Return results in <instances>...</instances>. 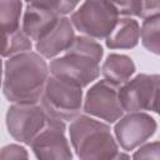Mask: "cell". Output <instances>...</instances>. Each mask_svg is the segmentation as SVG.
<instances>
[{"instance_id":"6da1fadb","label":"cell","mask_w":160,"mask_h":160,"mask_svg":"<svg viewBox=\"0 0 160 160\" xmlns=\"http://www.w3.org/2000/svg\"><path fill=\"white\" fill-rule=\"evenodd\" d=\"M45 60L31 51L10 56L4 66L2 92L15 104L39 102L49 79Z\"/></svg>"},{"instance_id":"7a4b0ae2","label":"cell","mask_w":160,"mask_h":160,"mask_svg":"<svg viewBox=\"0 0 160 160\" xmlns=\"http://www.w3.org/2000/svg\"><path fill=\"white\" fill-rule=\"evenodd\" d=\"M102 54L104 51L99 42L90 38L78 36L64 56L50 62L49 70L51 75L84 88L99 76V62Z\"/></svg>"},{"instance_id":"3957f363","label":"cell","mask_w":160,"mask_h":160,"mask_svg":"<svg viewBox=\"0 0 160 160\" xmlns=\"http://www.w3.org/2000/svg\"><path fill=\"white\" fill-rule=\"evenodd\" d=\"M70 140L80 159H115L118 145L110 128L89 116H76L70 124Z\"/></svg>"},{"instance_id":"277c9868","label":"cell","mask_w":160,"mask_h":160,"mask_svg":"<svg viewBox=\"0 0 160 160\" xmlns=\"http://www.w3.org/2000/svg\"><path fill=\"white\" fill-rule=\"evenodd\" d=\"M81 100V86L54 75L48 79L40 99L45 111L60 120H74L80 112Z\"/></svg>"},{"instance_id":"5b68a950","label":"cell","mask_w":160,"mask_h":160,"mask_svg":"<svg viewBox=\"0 0 160 160\" xmlns=\"http://www.w3.org/2000/svg\"><path fill=\"white\" fill-rule=\"evenodd\" d=\"M119 14L108 0H85L71 15L72 25L89 38L106 39L118 22Z\"/></svg>"},{"instance_id":"8992f818","label":"cell","mask_w":160,"mask_h":160,"mask_svg":"<svg viewBox=\"0 0 160 160\" xmlns=\"http://www.w3.org/2000/svg\"><path fill=\"white\" fill-rule=\"evenodd\" d=\"M48 118L49 114L38 102L11 105L6 112L8 131L15 140L30 145L45 126Z\"/></svg>"},{"instance_id":"52a82bcc","label":"cell","mask_w":160,"mask_h":160,"mask_svg":"<svg viewBox=\"0 0 160 160\" xmlns=\"http://www.w3.org/2000/svg\"><path fill=\"white\" fill-rule=\"evenodd\" d=\"M84 111L108 122L119 120L125 111L119 98V85L106 79L98 81L86 92Z\"/></svg>"},{"instance_id":"ba28073f","label":"cell","mask_w":160,"mask_h":160,"mask_svg":"<svg viewBox=\"0 0 160 160\" xmlns=\"http://www.w3.org/2000/svg\"><path fill=\"white\" fill-rule=\"evenodd\" d=\"M38 159H71L72 154L65 136L64 120L49 115L45 126L30 144Z\"/></svg>"},{"instance_id":"9c48e42d","label":"cell","mask_w":160,"mask_h":160,"mask_svg":"<svg viewBox=\"0 0 160 160\" xmlns=\"http://www.w3.org/2000/svg\"><path fill=\"white\" fill-rule=\"evenodd\" d=\"M159 88L160 75L139 74L132 80L124 82L119 88V98L124 110L129 112L151 110Z\"/></svg>"},{"instance_id":"30bf717a","label":"cell","mask_w":160,"mask_h":160,"mask_svg":"<svg viewBox=\"0 0 160 160\" xmlns=\"http://www.w3.org/2000/svg\"><path fill=\"white\" fill-rule=\"evenodd\" d=\"M156 130V121L148 114L134 111L115 125V136L124 150H132L146 141Z\"/></svg>"},{"instance_id":"8fae6325","label":"cell","mask_w":160,"mask_h":160,"mask_svg":"<svg viewBox=\"0 0 160 160\" xmlns=\"http://www.w3.org/2000/svg\"><path fill=\"white\" fill-rule=\"evenodd\" d=\"M75 39L72 22L70 19L61 16L56 24L36 41V50L45 58H54L66 51Z\"/></svg>"},{"instance_id":"7c38bea8","label":"cell","mask_w":160,"mask_h":160,"mask_svg":"<svg viewBox=\"0 0 160 160\" xmlns=\"http://www.w3.org/2000/svg\"><path fill=\"white\" fill-rule=\"evenodd\" d=\"M60 18L61 16L52 10L28 4L22 18V30L31 40L38 41L56 24Z\"/></svg>"},{"instance_id":"4fadbf2b","label":"cell","mask_w":160,"mask_h":160,"mask_svg":"<svg viewBox=\"0 0 160 160\" xmlns=\"http://www.w3.org/2000/svg\"><path fill=\"white\" fill-rule=\"evenodd\" d=\"M140 26L134 19L118 20L114 30L106 38V46L110 49H131L138 45Z\"/></svg>"},{"instance_id":"5bb4252c","label":"cell","mask_w":160,"mask_h":160,"mask_svg":"<svg viewBox=\"0 0 160 160\" xmlns=\"http://www.w3.org/2000/svg\"><path fill=\"white\" fill-rule=\"evenodd\" d=\"M101 70L106 80L120 85L126 82L129 78L135 72V65L132 60L126 55L110 54L106 58Z\"/></svg>"},{"instance_id":"9a60e30c","label":"cell","mask_w":160,"mask_h":160,"mask_svg":"<svg viewBox=\"0 0 160 160\" xmlns=\"http://www.w3.org/2000/svg\"><path fill=\"white\" fill-rule=\"evenodd\" d=\"M31 40L30 38L24 32V30L18 29L12 32H4L2 34V50L1 55L4 58L6 56H14L21 52H26L31 50Z\"/></svg>"},{"instance_id":"2e32d148","label":"cell","mask_w":160,"mask_h":160,"mask_svg":"<svg viewBox=\"0 0 160 160\" xmlns=\"http://www.w3.org/2000/svg\"><path fill=\"white\" fill-rule=\"evenodd\" d=\"M21 0H1L0 2V22L1 32H12L19 29Z\"/></svg>"},{"instance_id":"e0dca14e","label":"cell","mask_w":160,"mask_h":160,"mask_svg":"<svg viewBox=\"0 0 160 160\" xmlns=\"http://www.w3.org/2000/svg\"><path fill=\"white\" fill-rule=\"evenodd\" d=\"M140 35L144 48L150 52L160 55V15L145 19Z\"/></svg>"},{"instance_id":"ac0fdd59","label":"cell","mask_w":160,"mask_h":160,"mask_svg":"<svg viewBox=\"0 0 160 160\" xmlns=\"http://www.w3.org/2000/svg\"><path fill=\"white\" fill-rule=\"evenodd\" d=\"M25 1L28 4L39 5L49 10H52L60 16L71 12L80 2V0H25Z\"/></svg>"},{"instance_id":"d6986e66","label":"cell","mask_w":160,"mask_h":160,"mask_svg":"<svg viewBox=\"0 0 160 160\" xmlns=\"http://www.w3.org/2000/svg\"><path fill=\"white\" fill-rule=\"evenodd\" d=\"M119 15L125 16H140L141 14V0H108Z\"/></svg>"},{"instance_id":"ffe728a7","label":"cell","mask_w":160,"mask_h":160,"mask_svg":"<svg viewBox=\"0 0 160 160\" xmlns=\"http://www.w3.org/2000/svg\"><path fill=\"white\" fill-rule=\"evenodd\" d=\"M134 159H160V141L146 144L140 148L134 155Z\"/></svg>"},{"instance_id":"44dd1931","label":"cell","mask_w":160,"mask_h":160,"mask_svg":"<svg viewBox=\"0 0 160 160\" xmlns=\"http://www.w3.org/2000/svg\"><path fill=\"white\" fill-rule=\"evenodd\" d=\"M0 158L1 159H26L28 152L22 146L11 144V145H6L2 148Z\"/></svg>"},{"instance_id":"7402d4cb","label":"cell","mask_w":160,"mask_h":160,"mask_svg":"<svg viewBox=\"0 0 160 160\" xmlns=\"http://www.w3.org/2000/svg\"><path fill=\"white\" fill-rule=\"evenodd\" d=\"M141 14L139 18L148 19L160 15V0H141Z\"/></svg>"},{"instance_id":"603a6c76","label":"cell","mask_w":160,"mask_h":160,"mask_svg":"<svg viewBox=\"0 0 160 160\" xmlns=\"http://www.w3.org/2000/svg\"><path fill=\"white\" fill-rule=\"evenodd\" d=\"M151 110L160 115V88H159L158 91H156V95H155V99H154L152 109H151Z\"/></svg>"}]
</instances>
